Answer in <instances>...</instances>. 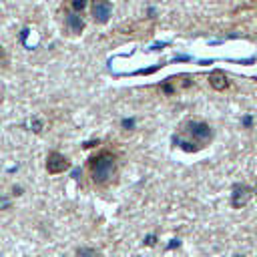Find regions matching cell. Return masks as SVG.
Instances as JSON below:
<instances>
[{
	"instance_id": "6da1fadb",
	"label": "cell",
	"mask_w": 257,
	"mask_h": 257,
	"mask_svg": "<svg viewBox=\"0 0 257 257\" xmlns=\"http://www.w3.org/2000/svg\"><path fill=\"white\" fill-rule=\"evenodd\" d=\"M86 171L96 189H108L118 179V159L112 151H98L88 159Z\"/></svg>"
},
{
	"instance_id": "277c9868",
	"label": "cell",
	"mask_w": 257,
	"mask_h": 257,
	"mask_svg": "<svg viewBox=\"0 0 257 257\" xmlns=\"http://www.w3.org/2000/svg\"><path fill=\"white\" fill-rule=\"evenodd\" d=\"M251 195H253L251 187H247V185H243V183L233 185V195H231V205H233V209H243V207L249 203Z\"/></svg>"
},
{
	"instance_id": "4fadbf2b",
	"label": "cell",
	"mask_w": 257,
	"mask_h": 257,
	"mask_svg": "<svg viewBox=\"0 0 257 257\" xmlns=\"http://www.w3.org/2000/svg\"><path fill=\"white\" fill-rule=\"evenodd\" d=\"M122 126H133V120H122Z\"/></svg>"
},
{
	"instance_id": "7a4b0ae2",
	"label": "cell",
	"mask_w": 257,
	"mask_h": 257,
	"mask_svg": "<svg viewBox=\"0 0 257 257\" xmlns=\"http://www.w3.org/2000/svg\"><path fill=\"white\" fill-rule=\"evenodd\" d=\"M175 145H179L187 153H197L205 149L213 141V131L203 120H187L181 124L179 133L175 135Z\"/></svg>"
},
{
	"instance_id": "8992f818",
	"label": "cell",
	"mask_w": 257,
	"mask_h": 257,
	"mask_svg": "<svg viewBox=\"0 0 257 257\" xmlns=\"http://www.w3.org/2000/svg\"><path fill=\"white\" fill-rule=\"evenodd\" d=\"M64 22H66V28L68 32L72 34H80L84 30V20H82V14L80 12H64Z\"/></svg>"
},
{
	"instance_id": "30bf717a",
	"label": "cell",
	"mask_w": 257,
	"mask_h": 257,
	"mask_svg": "<svg viewBox=\"0 0 257 257\" xmlns=\"http://www.w3.org/2000/svg\"><path fill=\"white\" fill-rule=\"evenodd\" d=\"M6 64H8V58H6V52H4V48L0 46V66H4V68H6Z\"/></svg>"
},
{
	"instance_id": "3957f363",
	"label": "cell",
	"mask_w": 257,
	"mask_h": 257,
	"mask_svg": "<svg viewBox=\"0 0 257 257\" xmlns=\"http://www.w3.org/2000/svg\"><path fill=\"white\" fill-rule=\"evenodd\" d=\"M66 169H70V161L62 153H56V151L48 153V157H46V171H48V175H58V173H64Z\"/></svg>"
},
{
	"instance_id": "9c48e42d",
	"label": "cell",
	"mask_w": 257,
	"mask_h": 257,
	"mask_svg": "<svg viewBox=\"0 0 257 257\" xmlns=\"http://www.w3.org/2000/svg\"><path fill=\"white\" fill-rule=\"evenodd\" d=\"M70 6H72L74 12H80V14H82V10H84V6H86V0H70Z\"/></svg>"
},
{
	"instance_id": "52a82bcc",
	"label": "cell",
	"mask_w": 257,
	"mask_h": 257,
	"mask_svg": "<svg viewBox=\"0 0 257 257\" xmlns=\"http://www.w3.org/2000/svg\"><path fill=\"white\" fill-rule=\"evenodd\" d=\"M209 84L215 88V90H225L229 88V80H227V74L223 70H213L209 74Z\"/></svg>"
},
{
	"instance_id": "8fae6325",
	"label": "cell",
	"mask_w": 257,
	"mask_h": 257,
	"mask_svg": "<svg viewBox=\"0 0 257 257\" xmlns=\"http://www.w3.org/2000/svg\"><path fill=\"white\" fill-rule=\"evenodd\" d=\"M155 241H157V239L151 235V237H147V241H145V243H147V245H155Z\"/></svg>"
},
{
	"instance_id": "5b68a950",
	"label": "cell",
	"mask_w": 257,
	"mask_h": 257,
	"mask_svg": "<svg viewBox=\"0 0 257 257\" xmlns=\"http://www.w3.org/2000/svg\"><path fill=\"white\" fill-rule=\"evenodd\" d=\"M90 12H92V20L94 22L104 24V22H108V18L112 14V6H110L108 0H92Z\"/></svg>"
},
{
	"instance_id": "ba28073f",
	"label": "cell",
	"mask_w": 257,
	"mask_h": 257,
	"mask_svg": "<svg viewBox=\"0 0 257 257\" xmlns=\"http://www.w3.org/2000/svg\"><path fill=\"white\" fill-rule=\"evenodd\" d=\"M78 257H98V251L96 249H90V247H80L76 251Z\"/></svg>"
},
{
	"instance_id": "7c38bea8",
	"label": "cell",
	"mask_w": 257,
	"mask_h": 257,
	"mask_svg": "<svg viewBox=\"0 0 257 257\" xmlns=\"http://www.w3.org/2000/svg\"><path fill=\"white\" fill-rule=\"evenodd\" d=\"M243 122H245V126H251V118H249V116H245Z\"/></svg>"
}]
</instances>
